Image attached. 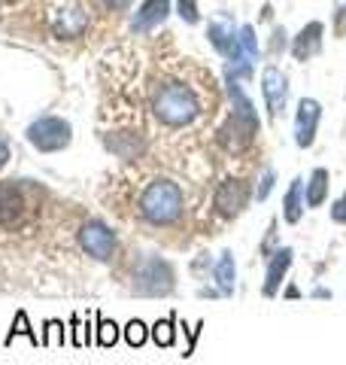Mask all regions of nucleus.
I'll return each instance as SVG.
<instances>
[{"instance_id": "1", "label": "nucleus", "mask_w": 346, "mask_h": 365, "mask_svg": "<svg viewBox=\"0 0 346 365\" xmlns=\"http://www.w3.org/2000/svg\"><path fill=\"white\" fill-rule=\"evenodd\" d=\"M198 113H201V104L189 86L164 83L155 91V116L164 125L179 128V125H189V122L198 119Z\"/></svg>"}, {"instance_id": "2", "label": "nucleus", "mask_w": 346, "mask_h": 365, "mask_svg": "<svg viewBox=\"0 0 346 365\" xmlns=\"http://www.w3.org/2000/svg\"><path fill=\"white\" fill-rule=\"evenodd\" d=\"M140 213L143 220L155 225H167L182 213V192L173 180H155L149 182L140 195Z\"/></svg>"}, {"instance_id": "3", "label": "nucleus", "mask_w": 346, "mask_h": 365, "mask_svg": "<svg viewBox=\"0 0 346 365\" xmlns=\"http://www.w3.org/2000/svg\"><path fill=\"white\" fill-rule=\"evenodd\" d=\"M28 140L33 150H40V153H58V150H64V146H70L73 128H70V122H64L58 116H43L37 122H31Z\"/></svg>"}, {"instance_id": "4", "label": "nucleus", "mask_w": 346, "mask_h": 365, "mask_svg": "<svg viewBox=\"0 0 346 365\" xmlns=\"http://www.w3.org/2000/svg\"><path fill=\"white\" fill-rule=\"evenodd\" d=\"M173 289V268L164 259H146L134 274V292L137 295H149V299H158V295H167Z\"/></svg>"}, {"instance_id": "5", "label": "nucleus", "mask_w": 346, "mask_h": 365, "mask_svg": "<svg viewBox=\"0 0 346 365\" xmlns=\"http://www.w3.org/2000/svg\"><path fill=\"white\" fill-rule=\"evenodd\" d=\"M228 95H231V104H234V116H231L228 128H234L243 140H249V137L258 131V113H256V107H252V101L246 98L240 79L231 76V73H228Z\"/></svg>"}, {"instance_id": "6", "label": "nucleus", "mask_w": 346, "mask_h": 365, "mask_svg": "<svg viewBox=\"0 0 346 365\" xmlns=\"http://www.w3.org/2000/svg\"><path fill=\"white\" fill-rule=\"evenodd\" d=\"M79 247H83L91 259L107 262L115 253V232H110L103 222L91 220V222H85L83 228H79Z\"/></svg>"}, {"instance_id": "7", "label": "nucleus", "mask_w": 346, "mask_h": 365, "mask_svg": "<svg viewBox=\"0 0 346 365\" xmlns=\"http://www.w3.org/2000/svg\"><path fill=\"white\" fill-rule=\"evenodd\" d=\"M206 37H210V43L216 46L219 52L225 55V58H228L231 64L246 61L243 46H240V31L234 28V21H228V19H216L213 25L206 28Z\"/></svg>"}, {"instance_id": "8", "label": "nucleus", "mask_w": 346, "mask_h": 365, "mask_svg": "<svg viewBox=\"0 0 346 365\" xmlns=\"http://www.w3.org/2000/svg\"><path fill=\"white\" fill-rule=\"evenodd\" d=\"M319 119H322V107L316 104L313 98H304L301 104H298V116H295V143L301 146V150L313 146Z\"/></svg>"}, {"instance_id": "9", "label": "nucleus", "mask_w": 346, "mask_h": 365, "mask_svg": "<svg viewBox=\"0 0 346 365\" xmlns=\"http://www.w3.org/2000/svg\"><path fill=\"white\" fill-rule=\"evenodd\" d=\"M261 95H264V104H268L271 116L276 119L285 110V98H288L285 73L276 71V67H264V73H261Z\"/></svg>"}, {"instance_id": "10", "label": "nucleus", "mask_w": 346, "mask_h": 365, "mask_svg": "<svg viewBox=\"0 0 346 365\" xmlns=\"http://www.w3.org/2000/svg\"><path fill=\"white\" fill-rule=\"evenodd\" d=\"M167 16H170V0H146V4L137 9L134 19H131V31L134 34H149L152 28H158Z\"/></svg>"}, {"instance_id": "11", "label": "nucleus", "mask_w": 346, "mask_h": 365, "mask_svg": "<svg viewBox=\"0 0 346 365\" xmlns=\"http://www.w3.org/2000/svg\"><path fill=\"white\" fill-rule=\"evenodd\" d=\"M216 207L222 216H237L246 207V186L240 180H225L216 192Z\"/></svg>"}, {"instance_id": "12", "label": "nucleus", "mask_w": 346, "mask_h": 365, "mask_svg": "<svg viewBox=\"0 0 346 365\" xmlns=\"http://www.w3.org/2000/svg\"><path fill=\"white\" fill-rule=\"evenodd\" d=\"M292 259H295V250H292V247H280V250H276V253L271 256L268 277H264V295H268V299H273V295L280 292L285 271L292 268Z\"/></svg>"}, {"instance_id": "13", "label": "nucleus", "mask_w": 346, "mask_h": 365, "mask_svg": "<svg viewBox=\"0 0 346 365\" xmlns=\"http://www.w3.org/2000/svg\"><path fill=\"white\" fill-rule=\"evenodd\" d=\"M52 28H55L58 37L73 40V37H79V34L88 28V13H83L79 6H64V9H58V13H55Z\"/></svg>"}, {"instance_id": "14", "label": "nucleus", "mask_w": 346, "mask_h": 365, "mask_svg": "<svg viewBox=\"0 0 346 365\" xmlns=\"http://www.w3.org/2000/svg\"><path fill=\"white\" fill-rule=\"evenodd\" d=\"M25 210V198L16 182H0V222H13Z\"/></svg>"}, {"instance_id": "15", "label": "nucleus", "mask_w": 346, "mask_h": 365, "mask_svg": "<svg viewBox=\"0 0 346 365\" xmlns=\"http://www.w3.org/2000/svg\"><path fill=\"white\" fill-rule=\"evenodd\" d=\"M319 46H322V25L319 21H310V25L298 34V40H295V58L307 61L310 55L319 52Z\"/></svg>"}, {"instance_id": "16", "label": "nucleus", "mask_w": 346, "mask_h": 365, "mask_svg": "<svg viewBox=\"0 0 346 365\" xmlns=\"http://www.w3.org/2000/svg\"><path fill=\"white\" fill-rule=\"evenodd\" d=\"M304 204H307V192H304V180H292V186L285 192V207H283V216L285 222H298L304 213Z\"/></svg>"}, {"instance_id": "17", "label": "nucleus", "mask_w": 346, "mask_h": 365, "mask_svg": "<svg viewBox=\"0 0 346 365\" xmlns=\"http://www.w3.org/2000/svg\"><path fill=\"white\" fill-rule=\"evenodd\" d=\"M216 283H219V292L222 295H231L234 292V283H237V265H234V256L225 253L219 256V262H216Z\"/></svg>"}, {"instance_id": "18", "label": "nucleus", "mask_w": 346, "mask_h": 365, "mask_svg": "<svg viewBox=\"0 0 346 365\" xmlns=\"http://www.w3.org/2000/svg\"><path fill=\"white\" fill-rule=\"evenodd\" d=\"M325 198H328V170L316 168L313 177L307 182V207H322Z\"/></svg>"}, {"instance_id": "19", "label": "nucleus", "mask_w": 346, "mask_h": 365, "mask_svg": "<svg viewBox=\"0 0 346 365\" xmlns=\"http://www.w3.org/2000/svg\"><path fill=\"white\" fill-rule=\"evenodd\" d=\"M177 317H167V319H158V323L152 326V341L158 347H170L173 338H177Z\"/></svg>"}, {"instance_id": "20", "label": "nucleus", "mask_w": 346, "mask_h": 365, "mask_svg": "<svg viewBox=\"0 0 346 365\" xmlns=\"http://www.w3.org/2000/svg\"><path fill=\"white\" fill-rule=\"evenodd\" d=\"M16 335H28L31 344H40V341H43V338L33 335V329H31V323H28V314H25V311L16 314V323H13V329H9V335H6V344H13Z\"/></svg>"}, {"instance_id": "21", "label": "nucleus", "mask_w": 346, "mask_h": 365, "mask_svg": "<svg viewBox=\"0 0 346 365\" xmlns=\"http://www.w3.org/2000/svg\"><path fill=\"white\" fill-rule=\"evenodd\" d=\"M95 341L100 347H112L115 341H119V326L110 323V319H103V317H98V338Z\"/></svg>"}, {"instance_id": "22", "label": "nucleus", "mask_w": 346, "mask_h": 365, "mask_svg": "<svg viewBox=\"0 0 346 365\" xmlns=\"http://www.w3.org/2000/svg\"><path fill=\"white\" fill-rule=\"evenodd\" d=\"M240 46H243L246 61L258 58V37H256V31H252V25H243V28H240Z\"/></svg>"}, {"instance_id": "23", "label": "nucleus", "mask_w": 346, "mask_h": 365, "mask_svg": "<svg viewBox=\"0 0 346 365\" xmlns=\"http://www.w3.org/2000/svg\"><path fill=\"white\" fill-rule=\"evenodd\" d=\"M125 338H128V344H131V347H143V344H146V338H149L146 323H140V319H131L128 329H125Z\"/></svg>"}, {"instance_id": "24", "label": "nucleus", "mask_w": 346, "mask_h": 365, "mask_svg": "<svg viewBox=\"0 0 346 365\" xmlns=\"http://www.w3.org/2000/svg\"><path fill=\"white\" fill-rule=\"evenodd\" d=\"M43 344H64V323H58V319H49L46 323V335H43Z\"/></svg>"}, {"instance_id": "25", "label": "nucleus", "mask_w": 346, "mask_h": 365, "mask_svg": "<svg viewBox=\"0 0 346 365\" xmlns=\"http://www.w3.org/2000/svg\"><path fill=\"white\" fill-rule=\"evenodd\" d=\"M177 13L182 16V21L194 25L201 16H198V0H177Z\"/></svg>"}, {"instance_id": "26", "label": "nucleus", "mask_w": 346, "mask_h": 365, "mask_svg": "<svg viewBox=\"0 0 346 365\" xmlns=\"http://www.w3.org/2000/svg\"><path fill=\"white\" fill-rule=\"evenodd\" d=\"M273 170H264V177H261V186H258V201H264L271 195V189H273Z\"/></svg>"}, {"instance_id": "27", "label": "nucleus", "mask_w": 346, "mask_h": 365, "mask_svg": "<svg viewBox=\"0 0 346 365\" xmlns=\"http://www.w3.org/2000/svg\"><path fill=\"white\" fill-rule=\"evenodd\" d=\"M331 220L334 222H346V195L331 204Z\"/></svg>"}, {"instance_id": "28", "label": "nucleus", "mask_w": 346, "mask_h": 365, "mask_svg": "<svg viewBox=\"0 0 346 365\" xmlns=\"http://www.w3.org/2000/svg\"><path fill=\"white\" fill-rule=\"evenodd\" d=\"M273 241H276V222H271L268 241H264V247H261V253H264V256H271V247H273Z\"/></svg>"}, {"instance_id": "29", "label": "nucleus", "mask_w": 346, "mask_h": 365, "mask_svg": "<svg viewBox=\"0 0 346 365\" xmlns=\"http://www.w3.org/2000/svg\"><path fill=\"white\" fill-rule=\"evenodd\" d=\"M103 4H107L112 13H122V9H128V6H131V0H103Z\"/></svg>"}, {"instance_id": "30", "label": "nucleus", "mask_w": 346, "mask_h": 365, "mask_svg": "<svg viewBox=\"0 0 346 365\" xmlns=\"http://www.w3.org/2000/svg\"><path fill=\"white\" fill-rule=\"evenodd\" d=\"M337 28H346V0H337Z\"/></svg>"}, {"instance_id": "31", "label": "nucleus", "mask_w": 346, "mask_h": 365, "mask_svg": "<svg viewBox=\"0 0 346 365\" xmlns=\"http://www.w3.org/2000/svg\"><path fill=\"white\" fill-rule=\"evenodd\" d=\"M6 158H9V146H6V140H4V134H0V168L6 165Z\"/></svg>"}]
</instances>
